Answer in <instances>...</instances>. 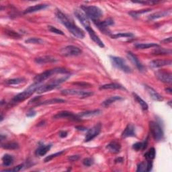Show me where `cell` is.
Wrapping results in <instances>:
<instances>
[{
  "label": "cell",
  "mask_w": 172,
  "mask_h": 172,
  "mask_svg": "<svg viewBox=\"0 0 172 172\" xmlns=\"http://www.w3.org/2000/svg\"><path fill=\"white\" fill-rule=\"evenodd\" d=\"M55 15L57 18L58 19V21H59L62 25H64L66 27V28H67L74 37L80 39L84 38L85 33L84 31L74 24L73 22L64 13H62L61 10H57Z\"/></svg>",
  "instance_id": "obj_1"
},
{
  "label": "cell",
  "mask_w": 172,
  "mask_h": 172,
  "mask_svg": "<svg viewBox=\"0 0 172 172\" xmlns=\"http://www.w3.org/2000/svg\"><path fill=\"white\" fill-rule=\"evenodd\" d=\"M68 73H69V71H67V70L64 68H61V67L54 68L53 69L47 70V71L41 73L40 74H38V75H36V77L34 78V83L41 84L43 81L47 80L48 78L53 76V75H55V74Z\"/></svg>",
  "instance_id": "obj_2"
},
{
  "label": "cell",
  "mask_w": 172,
  "mask_h": 172,
  "mask_svg": "<svg viewBox=\"0 0 172 172\" xmlns=\"http://www.w3.org/2000/svg\"><path fill=\"white\" fill-rule=\"evenodd\" d=\"M39 85H40V84H38V83H34L32 84L30 86H29L26 90L22 92V93H18V95L15 96L12 99V100H11V102L16 104L19 102V101H22L25 100L26 99L28 98V97L32 96L34 92L37 91V89L40 87Z\"/></svg>",
  "instance_id": "obj_3"
},
{
  "label": "cell",
  "mask_w": 172,
  "mask_h": 172,
  "mask_svg": "<svg viewBox=\"0 0 172 172\" xmlns=\"http://www.w3.org/2000/svg\"><path fill=\"white\" fill-rule=\"evenodd\" d=\"M69 77V75H65V77L58 78V79L50 81L49 83L47 84L40 86V87L37 89L36 92L38 93H40L41 94V93H45V92L51 91L54 89H56L58 85H59L63 83V82L67 80Z\"/></svg>",
  "instance_id": "obj_4"
},
{
  "label": "cell",
  "mask_w": 172,
  "mask_h": 172,
  "mask_svg": "<svg viewBox=\"0 0 172 172\" xmlns=\"http://www.w3.org/2000/svg\"><path fill=\"white\" fill-rule=\"evenodd\" d=\"M81 8L89 18L92 19V21L98 20L103 15L101 10L95 6H82Z\"/></svg>",
  "instance_id": "obj_5"
},
{
  "label": "cell",
  "mask_w": 172,
  "mask_h": 172,
  "mask_svg": "<svg viewBox=\"0 0 172 172\" xmlns=\"http://www.w3.org/2000/svg\"><path fill=\"white\" fill-rule=\"evenodd\" d=\"M149 128L151 133L155 140L159 141L163 139L164 135L163 131L161 125L155 121H151L149 123Z\"/></svg>",
  "instance_id": "obj_6"
},
{
  "label": "cell",
  "mask_w": 172,
  "mask_h": 172,
  "mask_svg": "<svg viewBox=\"0 0 172 172\" xmlns=\"http://www.w3.org/2000/svg\"><path fill=\"white\" fill-rule=\"evenodd\" d=\"M110 58L113 65H114L115 67L125 73H131V67L127 65L126 61H125L123 58L119 57L110 56Z\"/></svg>",
  "instance_id": "obj_7"
},
{
  "label": "cell",
  "mask_w": 172,
  "mask_h": 172,
  "mask_svg": "<svg viewBox=\"0 0 172 172\" xmlns=\"http://www.w3.org/2000/svg\"><path fill=\"white\" fill-rule=\"evenodd\" d=\"M61 94L63 96H77L81 98H85L93 96V93L92 92L77 90L75 89H65L62 90Z\"/></svg>",
  "instance_id": "obj_8"
},
{
  "label": "cell",
  "mask_w": 172,
  "mask_h": 172,
  "mask_svg": "<svg viewBox=\"0 0 172 172\" xmlns=\"http://www.w3.org/2000/svg\"><path fill=\"white\" fill-rule=\"evenodd\" d=\"M61 54L65 57L78 56L81 54L82 50L77 46L73 45H69L65 46L61 50Z\"/></svg>",
  "instance_id": "obj_9"
},
{
  "label": "cell",
  "mask_w": 172,
  "mask_h": 172,
  "mask_svg": "<svg viewBox=\"0 0 172 172\" xmlns=\"http://www.w3.org/2000/svg\"><path fill=\"white\" fill-rule=\"evenodd\" d=\"M95 25L98 28L101 32L105 34H110V31L108 29V26H110L114 24V20L112 18H108L105 19L104 21H98V20H95L93 21Z\"/></svg>",
  "instance_id": "obj_10"
},
{
  "label": "cell",
  "mask_w": 172,
  "mask_h": 172,
  "mask_svg": "<svg viewBox=\"0 0 172 172\" xmlns=\"http://www.w3.org/2000/svg\"><path fill=\"white\" fill-rule=\"evenodd\" d=\"M101 128V124L98 123L96 124L95 126H93L90 129H89L85 135V142L90 141V140H93L95 137H96V136L100 133Z\"/></svg>",
  "instance_id": "obj_11"
},
{
  "label": "cell",
  "mask_w": 172,
  "mask_h": 172,
  "mask_svg": "<svg viewBox=\"0 0 172 172\" xmlns=\"http://www.w3.org/2000/svg\"><path fill=\"white\" fill-rule=\"evenodd\" d=\"M155 76L161 82L166 84H171L172 82V75L170 72L165 71V70H159L156 71Z\"/></svg>",
  "instance_id": "obj_12"
},
{
  "label": "cell",
  "mask_w": 172,
  "mask_h": 172,
  "mask_svg": "<svg viewBox=\"0 0 172 172\" xmlns=\"http://www.w3.org/2000/svg\"><path fill=\"white\" fill-rule=\"evenodd\" d=\"M74 14H75V17L78 19V20L81 22V24L84 26L85 29L90 28V23H89V18L83 11L79 10H75L74 11Z\"/></svg>",
  "instance_id": "obj_13"
},
{
  "label": "cell",
  "mask_w": 172,
  "mask_h": 172,
  "mask_svg": "<svg viewBox=\"0 0 172 172\" xmlns=\"http://www.w3.org/2000/svg\"><path fill=\"white\" fill-rule=\"evenodd\" d=\"M54 119H62V118H68L73 120H80L79 117L77 115L73 114L72 112H70L68 111H61L60 112H58L53 116Z\"/></svg>",
  "instance_id": "obj_14"
},
{
  "label": "cell",
  "mask_w": 172,
  "mask_h": 172,
  "mask_svg": "<svg viewBox=\"0 0 172 172\" xmlns=\"http://www.w3.org/2000/svg\"><path fill=\"white\" fill-rule=\"evenodd\" d=\"M144 86L147 92L148 93V94L149 95V96L153 100L157 101H161L163 100V96L160 95L158 92H156L153 88H152L151 87H150V86H148L147 85H144Z\"/></svg>",
  "instance_id": "obj_15"
},
{
  "label": "cell",
  "mask_w": 172,
  "mask_h": 172,
  "mask_svg": "<svg viewBox=\"0 0 172 172\" xmlns=\"http://www.w3.org/2000/svg\"><path fill=\"white\" fill-rule=\"evenodd\" d=\"M127 57L129 59L132 61V63L135 65V66L137 67V69L139 70V71H144V66L142 65V63L139 61L138 57H136L135 54H134L132 52L129 51L127 53Z\"/></svg>",
  "instance_id": "obj_16"
},
{
  "label": "cell",
  "mask_w": 172,
  "mask_h": 172,
  "mask_svg": "<svg viewBox=\"0 0 172 172\" xmlns=\"http://www.w3.org/2000/svg\"><path fill=\"white\" fill-rule=\"evenodd\" d=\"M171 60H164V59H156L150 62V66L152 68H159L164 67V66L171 65Z\"/></svg>",
  "instance_id": "obj_17"
},
{
  "label": "cell",
  "mask_w": 172,
  "mask_h": 172,
  "mask_svg": "<svg viewBox=\"0 0 172 172\" xmlns=\"http://www.w3.org/2000/svg\"><path fill=\"white\" fill-rule=\"evenodd\" d=\"M86 30L88 31V32L89 35V37H90L91 39L92 40L96 42V44L98 45L101 48H104V43L103 42L101 41V39L99 38V37L97 36V35L96 34V32L93 31V30L91 28H88V29H86Z\"/></svg>",
  "instance_id": "obj_18"
},
{
  "label": "cell",
  "mask_w": 172,
  "mask_h": 172,
  "mask_svg": "<svg viewBox=\"0 0 172 172\" xmlns=\"http://www.w3.org/2000/svg\"><path fill=\"white\" fill-rule=\"evenodd\" d=\"M122 136L124 138L135 136L136 132H135V127H134V125L132 124H128L127 125V127L125 128L124 131H123Z\"/></svg>",
  "instance_id": "obj_19"
},
{
  "label": "cell",
  "mask_w": 172,
  "mask_h": 172,
  "mask_svg": "<svg viewBox=\"0 0 172 172\" xmlns=\"http://www.w3.org/2000/svg\"><path fill=\"white\" fill-rule=\"evenodd\" d=\"M49 6L47 4H38V5H35L34 6H30L28 7V8H26L24 11V14H31L34 12H37V11H41L42 10H44L46 8Z\"/></svg>",
  "instance_id": "obj_20"
},
{
  "label": "cell",
  "mask_w": 172,
  "mask_h": 172,
  "mask_svg": "<svg viewBox=\"0 0 172 172\" xmlns=\"http://www.w3.org/2000/svg\"><path fill=\"white\" fill-rule=\"evenodd\" d=\"M106 148L109 151L112 153H118L121 149V144L120 143L114 140V141L109 143Z\"/></svg>",
  "instance_id": "obj_21"
},
{
  "label": "cell",
  "mask_w": 172,
  "mask_h": 172,
  "mask_svg": "<svg viewBox=\"0 0 172 172\" xmlns=\"http://www.w3.org/2000/svg\"><path fill=\"white\" fill-rule=\"evenodd\" d=\"M101 113V112L100 110H90V111H86V112H81L77 115L78 117H79V118L81 120V118H90V117L97 116V115L100 114Z\"/></svg>",
  "instance_id": "obj_22"
},
{
  "label": "cell",
  "mask_w": 172,
  "mask_h": 172,
  "mask_svg": "<svg viewBox=\"0 0 172 172\" xmlns=\"http://www.w3.org/2000/svg\"><path fill=\"white\" fill-rule=\"evenodd\" d=\"M57 59H56L55 58L51 57V56H43V57H38L37 58H35L34 61L38 64H45L48 63V62H56Z\"/></svg>",
  "instance_id": "obj_23"
},
{
  "label": "cell",
  "mask_w": 172,
  "mask_h": 172,
  "mask_svg": "<svg viewBox=\"0 0 172 172\" xmlns=\"http://www.w3.org/2000/svg\"><path fill=\"white\" fill-rule=\"evenodd\" d=\"M51 147V144H46V145L42 144V145H40L36 151V155L39 156V157H42V156L45 155L50 150Z\"/></svg>",
  "instance_id": "obj_24"
},
{
  "label": "cell",
  "mask_w": 172,
  "mask_h": 172,
  "mask_svg": "<svg viewBox=\"0 0 172 172\" xmlns=\"http://www.w3.org/2000/svg\"><path fill=\"white\" fill-rule=\"evenodd\" d=\"M100 89H124V90H126V89L122 85L116 83H111L101 85L100 86Z\"/></svg>",
  "instance_id": "obj_25"
},
{
  "label": "cell",
  "mask_w": 172,
  "mask_h": 172,
  "mask_svg": "<svg viewBox=\"0 0 172 172\" xmlns=\"http://www.w3.org/2000/svg\"><path fill=\"white\" fill-rule=\"evenodd\" d=\"M170 14V11H158V12H156V13H154L153 14L150 15L149 16H148V19H151V20H153V19H157L159 18H163V17H166Z\"/></svg>",
  "instance_id": "obj_26"
},
{
  "label": "cell",
  "mask_w": 172,
  "mask_h": 172,
  "mask_svg": "<svg viewBox=\"0 0 172 172\" xmlns=\"http://www.w3.org/2000/svg\"><path fill=\"white\" fill-rule=\"evenodd\" d=\"M25 81H26V79H24V77H19V78H14V79L5 80L4 84L7 85H18L24 83Z\"/></svg>",
  "instance_id": "obj_27"
},
{
  "label": "cell",
  "mask_w": 172,
  "mask_h": 172,
  "mask_svg": "<svg viewBox=\"0 0 172 172\" xmlns=\"http://www.w3.org/2000/svg\"><path fill=\"white\" fill-rule=\"evenodd\" d=\"M123 100V98L120 96H111L109 97V98L106 99L105 101H103L102 105L104 107H108L112 104L115 102L116 101H119V100Z\"/></svg>",
  "instance_id": "obj_28"
},
{
  "label": "cell",
  "mask_w": 172,
  "mask_h": 172,
  "mask_svg": "<svg viewBox=\"0 0 172 172\" xmlns=\"http://www.w3.org/2000/svg\"><path fill=\"white\" fill-rule=\"evenodd\" d=\"M3 166L5 167H9L11 166L14 163V157L9 154H6L2 157Z\"/></svg>",
  "instance_id": "obj_29"
},
{
  "label": "cell",
  "mask_w": 172,
  "mask_h": 172,
  "mask_svg": "<svg viewBox=\"0 0 172 172\" xmlns=\"http://www.w3.org/2000/svg\"><path fill=\"white\" fill-rule=\"evenodd\" d=\"M152 53L155 55H165V54H171V50L164 48H157L154 49Z\"/></svg>",
  "instance_id": "obj_30"
},
{
  "label": "cell",
  "mask_w": 172,
  "mask_h": 172,
  "mask_svg": "<svg viewBox=\"0 0 172 172\" xmlns=\"http://www.w3.org/2000/svg\"><path fill=\"white\" fill-rule=\"evenodd\" d=\"M132 95H133L134 98L135 99V100L140 105V106H141L143 110H148V104L141 98V97L139 96L137 94H136V93H132Z\"/></svg>",
  "instance_id": "obj_31"
},
{
  "label": "cell",
  "mask_w": 172,
  "mask_h": 172,
  "mask_svg": "<svg viewBox=\"0 0 172 172\" xmlns=\"http://www.w3.org/2000/svg\"><path fill=\"white\" fill-rule=\"evenodd\" d=\"M65 100L60 99V98H53L42 101V103L39 104V105H47V104H62L65 103Z\"/></svg>",
  "instance_id": "obj_32"
},
{
  "label": "cell",
  "mask_w": 172,
  "mask_h": 172,
  "mask_svg": "<svg viewBox=\"0 0 172 172\" xmlns=\"http://www.w3.org/2000/svg\"><path fill=\"white\" fill-rule=\"evenodd\" d=\"M158 45L155 43H141V44H136L135 45V47L138 49H147L152 47H157Z\"/></svg>",
  "instance_id": "obj_33"
},
{
  "label": "cell",
  "mask_w": 172,
  "mask_h": 172,
  "mask_svg": "<svg viewBox=\"0 0 172 172\" xmlns=\"http://www.w3.org/2000/svg\"><path fill=\"white\" fill-rule=\"evenodd\" d=\"M2 147L3 148H6V149L14 150V149H18L19 148V144L15 142H9L2 144Z\"/></svg>",
  "instance_id": "obj_34"
},
{
  "label": "cell",
  "mask_w": 172,
  "mask_h": 172,
  "mask_svg": "<svg viewBox=\"0 0 172 172\" xmlns=\"http://www.w3.org/2000/svg\"><path fill=\"white\" fill-rule=\"evenodd\" d=\"M156 152L154 148H151L149 150L144 153V156L147 160H153L155 157Z\"/></svg>",
  "instance_id": "obj_35"
},
{
  "label": "cell",
  "mask_w": 172,
  "mask_h": 172,
  "mask_svg": "<svg viewBox=\"0 0 172 172\" xmlns=\"http://www.w3.org/2000/svg\"><path fill=\"white\" fill-rule=\"evenodd\" d=\"M112 38H132L134 37V34L131 32H125V33H118L116 34H113L111 36Z\"/></svg>",
  "instance_id": "obj_36"
},
{
  "label": "cell",
  "mask_w": 172,
  "mask_h": 172,
  "mask_svg": "<svg viewBox=\"0 0 172 172\" xmlns=\"http://www.w3.org/2000/svg\"><path fill=\"white\" fill-rule=\"evenodd\" d=\"M26 43H28V44H38V45H41L44 43V41L43 40H42L41 38H36V37H33V38H30L28 39L25 41Z\"/></svg>",
  "instance_id": "obj_37"
},
{
  "label": "cell",
  "mask_w": 172,
  "mask_h": 172,
  "mask_svg": "<svg viewBox=\"0 0 172 172\" xmlns=\"http://www.w3.org/2000/svg\"><path fill=\"white\" fill-rule=\"evenodd\" d=\"M147 144V140H146V142L144 143H136L133 144L132 148L136 151H140V150H143L144 148H146Z\"/></svg>",
  "instance_id": "obj_38"
},
{
  "label": "cell",
  "mask_w": 172,
  "mask_h": 172,
  "mask_svg": "<svg viewBox=\"0 0 172 172\" xmlns=\"http://www.w3.org/2000/svg\"><path fill=\"white\" fill-rule=\"evenodd\" d=\"M63 153H64V151H62L57 152V153H54V154L50 155L47 156V157H46L44 161H45V163H47V162H49V161H51V160H52L53 159L55 158V157H58V156L61 155Z\"/></svg>",
  "instance_id": "obj_39"
},
{
  "label": "cell",
  "mask_w": 172,
  "mask_h": 172,
  "mask_svg": "<svg viewBox=\"0 0 172 172\" xmlns=\"http://www.w3.org/2000/svg\"><path fill=\"white\" fill-rule=\"evenodd\" d=\"M151 11L150 9L140 10V11H131V12L129 13V14H130L132 17L136 18V17H138L140 14L147 13V12H148V11Z\"/></svg>",
  "instance_id": "obj_40"
},
{
  "label": "cell",
  "mask_w": 172,
  "mask_h": 172,
  "mask_svg": "<svg viewBox=\"0 0 172 172\" xmlns=\"http://www.w3.org/2000/svg\"><path fill=\"white\" fill-rule=\"evenodd\" d=\"M48 29H49V30L50 31V32H51L53 33H55V34H60V35H64V33L62 32V31L56 28L55 27H54V26H48Z\"/></svg>",
  "instance_id": "obj_41"
},
{
  "label": "cell",
  "mask_w": 172,
  "mask_h": 172,
  "mask_svg": "<svg viewBox=\"0 0 172 172\" xmlns=\"http://www.w3.org/2000/svg\"><path fill=\"white\" fill-rule=\"evenodd\" d=\"M93 163H94V161H93V159L91 157L85 158L83 160V164L85 166H87V167L92 166L93 164Z\"/></svg>",
  "instance_id": "obj_42"
},
{
  "label": "cell",
  "mask_w": 172,
  "mask_h": 172,
  "mask_svg": "<svg viewBox=\"0 0 172 172\" xmlns=\"http://www.w3.org/2000/svg\"><path fill=\"white\" fill-rule=\"evenodd\" d=\"M6 33L11 37H14V38L20 37V35H19L18 32H14V31H13V30H6Z\"/></svg>",
  "instance_id": "obj_43"
},
{
  "label": "cell",
  "mask_w": 172,
  "mask_h": 172,
  "mask_svg": "<svg viewBox=\"0 0 172 172\" xmlns=\"http://www.w3.org/2000/svg\"><path fill=\"white\" fill-rule=\"evenodd\" d=\"M147 169V163L142 162L138 165L136 171H146Z\"/></svg>",
  "instance_id": "obj_44"
},
{
  "label": "cell",
  "mask_w": 172,
  "mask_h": 172,
  "mask_svg": "<svg viewBox=\"0 0 172 172\" xmlns=\"http://www.w3.org/2000/svg\"><path fill=\"white\" fill-rule=\"evenodd\" d=\"M23 167H24V165H23V164H20V165H19V166H16V167H14L13 169H10V170H3V171H14V172H18V171H20L22 168H23Z\"/></svg>",
  "instance_id": "obj_45"
},
{
  "label": "cell",
  "mask_w": 172,
  "mask_h": 172,
  "mask_svg": "<svg viewBox=\"0 0 172 172\" xmlns=\"http://www.w3.org/2000/svg\"><path fill=\"white\" fill-rule=\"evenodd\" d=\"M73 85L79 86V87H91L92 86L90 84L88 83H85V82H76V83H73Z\"/></svg>",
  "instance_id": "obj_46"
},
{
  "label": "cell",
  "mask_w": 172,
  "mask_h": 172,
  "mask_svg": "<svg viewBox=\"0 0 172 172\" xmlns=\"http://www.w3.org/2000/svg\"><path fill=\"white\" fill-rule=\"evenodd\" d=\"M152 168H153V161H152V160H147L146 171H151Z\"/></svg>",
  "instance_id": "obj_47"
},
{
  "label": "cell",
  "mask_w": 172,
  "mask_h": 172,
  "mask_svg": "<svg viewBox=\"0 0 172 172\" xmlns=\"http://www.w3.org/2000/svg\"><path fill=\"white\" fill-rule=\"evenodd\" d=\"M78 159H79V156L78 155H72V156H71V157H69L68 158L69 161H77V160H78Z\"/></svg>",
  "instance_id": "obj_48"
},
{
  "label": "cell",
  "mask_w": 172,
  "mask_h": 172,
  "mask_svg": "<svg viewBox=\"0 0 172 172\" xmlns=\"http://www.w3.org/2000/svg\"><path fill=\"white\" fill-rule=\"evenodd\" d=\"M36 115V112L34 111V110H30V112H28V113L26 114V116L28 117H33Z\"/></svg>",
  "instance_id": "obj_49"
},
{
  "label": "cell",
  "mask_w": 172,
  "mask_h": 172,
  "mask_svg": "<svg viewBox=\"0 0 172 172\" xmlns=\"http://www.w3.org/2000/svg\"><path fill=\"white\" fill-rule=\"evenodd\" d=\"M59 135L61 138H65L67 136V132L66 131H61L59 133Z\"/></svg>",
  "instance_id": "obj_50"
},
{
  "label": "cell",
  "mask_w": 172,
  "mask_h": 172,
  "mask_svg": "<svg viewBox=\"0 0 172 172\" xmlns=\"http://www.w3.org/2000/svg\"><path fill=\"white\" fill-rule=\"evenodd\" d=\"M171 37L168 38L167 39H165V40H163L162 41V42L164 43H171Z\"/></svg>",
  "instance_id": "obj_51"
},
{
  "label": "cell",
  "mask_w": 172,
  "mask_h": 172,
  "mask_svg": "<svg viewBox=\"0 0 172 172\" xmlns=\"http://www.w3.org/2000/svg\"><path fill=\"white\" fill-rule=\"evenodd\" d=\"M123 161H124V160L122 157H119V158H117L116 159H115L116 163H123Z\"/></svg>",
  "instance_id": "obj_52"
},
{
  "label": "cell",
  "mask_w": 172,
  "mask_h": 172,
  "mask_svg": "<svg viewBox=\"0 0 172 172\" xmlns=\"http://www.w3.org/2000/svg\"><path fill=\"white\" fill-rule=\"evenodd\" d=\"M77 129H78V130H80V131H85V128L84 127H76Z\"/></svg>",
  "instance_id": "obj_53"
},
{
  "label": "cell",
  "mask_w": 172,
  "mask_h": 172,
  "mask_svg": "<svg viewBox=\"0 0 172 172\" xmlns=\"http://www.w3.org/2000/svg\"><path fill=\"white\" fill-rule=\"evenodd\" d=\"M166 91L167 92L169 93H171V92H172V90H171V88H167V89H166Z\"/></svg>",
  "instance_id": "obj_54"
}]
</instances>
